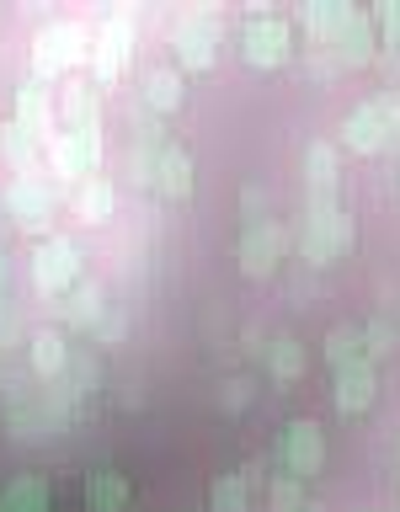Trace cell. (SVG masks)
Wrapping results in <instances>:
<instances>
[{"label":"cell","instance_id":"obj_1","mask_svg":"<svg viewBox=\"0 0 400 512\" xmlns=\"http://www.w3.org/2000/svg\"><path fill=\"white\" fill-rule=\"evenodd\" d=\"M352 219L342 214V203H310V214H304L299 224V251H304V262H315V267H326L336 262V256H347L352 251Z\"/></svg>","mask_w":400,"mask_h":512},{"label":"cell","instance_id":"obj_4","mask_svg":"<svg viewBox=\"0 0 400 512\" xmlns=\"http://www.w3.org/2000/svg\"><path fill=\"white\" fill-rule=\"evenodd\" d=\"M80 278H86V272H80V246L70 235L38 240V251H32V283H38V294L64 299Z\"/></svg>","mask_w":400,"mask_h":512},{"label":"cell","instance_id":"obj_16","mask_svg":"<svg viewBox=\"0 0 400 512\" xmlns=\"http://www.w3.org/2000/svg\"><path fill=\"white\" fill-rule=\"evenodd\" d=\"M182 96H187V80L176 64H150V70H144V107H150L155 118L160 112H176Z\"/></svg>","mask_w":400,"mask_h":512},{"label":"cell","instance_id":"obj_11","mask_svg":"<svg viewBox=\"0 0 400 512\" xmlns=\"http://www.w3.org/2000/svg\"><path fill=\"white\" fill-rule=\"evenodd\" d=\"M59 128H64V134L102 128V102H96L91 80H64V86H59Z\"/></svg>","mask_w":400,"mask_h":512},{"label":"cell","instance_id":"obj_19","mask_svg":"<svg viewBox=\"0 0 400 512\" xmlns=\"http://www.w3.org/2000/svg\"><path fill=\"white\" fill-rule=\"evenodd\" d=\"M107 310H112V304H107V294H102V283H96V278H80L70 294H64V320H70V326L96 331V320H102Z\"/></svg>","mask_w":400,"mask_h":512},{"label":"cell","instance_id":"obj_35","mask_svg":"<svg viewBox=\"0 0 400 512\" xmlns=\"http://www.w3.org/2000/svg\"><path fill=\"white\" fill-rule=\"evenodd\" d=\"M6 278H11V267H6V251H0V288H6Z\"/></svg>","mask_w":400,"mask_h":512},{"label":"cell","instance_id":"obj_3","mask_svg":"<svg viewBox=\"0 0 400 512\" xmlns=\"http://www.w3.org/2000/svg\"><path fill=\"white\" fill-rule=\"evenodd\" d=\"M219 32H224L219 11H208V6L182 11V16L171 22L176 64H182V70H208V64H214V54H219Z\"/></svg>","mask_w":400,"mask_h":512},{"label":"cell","instance_id":"obj_36","mask_svg":"<svg viewBox=\"0 0 400 512\" xmlns=\"http://www.w3.org/2000/svg\"><path fill=\"white\" fill-rule=\"evenodd\" d=\"M299 512H310V507H299Z\"/></svg>","mask_w":400,"mask_h":512},{"label":"cell","instance_id":"obj_14","mask_svg":"<svg viewBox=\"0 0 400 512\" xmlns=\"http://www.w3.org/2000/svg\"><path fill=\"white\" fill-rule=\"evenodd\" d=\"M374 395H379V368L368 363V358L336 374V411L358 416V411H368V406H374Z\"/></svg>","mask_w":400,"mask_h":512},{"label":"cell","instance_id":"obj_22","mask_svg":"<svg viewBox=\"0 0 400 512\" xmlns=\"http://www.w3.org/2000/svg\"><path fill=\"white\" fill-rule=\"evenodd\" d=\"M112 203H118V192H112L107 176H86V182L70 192V208H75L86 224H102V219L112 214Z\"/></svg>","mask_w":400,"mask_h":512},{"label":"cell","instance_id":"obj_24","mask_svg":"<svg viewBox=\"0 0 400 512\" xmlns=\"http://www.w3.org/2000/svg\"><path fill=\"white\" fill-rule=\"evenodd\" d=\"M326 363L336 368V374H342V368H352V363H363V331L352 326V320H342V326H331L326 331Z\"/></svg>","mask_w":400,"mask_h":512},{"label":"cell","instance_id":"obj_26","mask_svg":"<svg viewBox=\"0 0 400 512\" xmlns=\"http://www.w3.org/2000/svg\"><path fill=\"white\" fill-rule=\"evenodd\" d=\"M208 507H214V512H246L251 507L246 475H219L214 486H208Z\"/></svg>","mask_w":400,"mask_h":512},{"label":"cell","instance_id":"obj_31","mask_svg":"<svg viewBox=\"0 0 400 512\" xmlns=\"http://www.w3.org/2000/svg\"><path fill=\"white\" fill-rule=\"evenodd\" d=\"M246 400H251V384H246V379H230V384H224V406H246Z\"/></svg>","mask_w":400,"mask_h":512},{"label":"cell","instance_id":"obj_27","mask_svg":"<svg viewBox=\"0 0 400 512\" xmlns=\"http://www.w3.org/2000/svg\"><path fill=\"white\" fill-rule=\"evenodd\" d=\"M400 347V331H395V320H368L363 326V358L368 363H379V358H390V352Z\"/></svg>","mask_w":400,"mask_h":512},{"label":"cell","instance_id":"obj_8","mask_svg":"<svg viewBox=\"0 0 400 512\" xmlns=\"http://www.w3.org/2000/svg\"><path fill=\"white\" fill-rule=\"evenodd\" d=\"M11 118L48 150V144L59 139V96L48 91L38 75H32V80H22V86H16V112H11Z\"/></svg>","mask_w":400,"mask_h":512},{"label":"cell","instance_id":"obj_23","mask_svg":"<svg viewBox=\"0 0 400 512\" xmlns=\"http://www.w3.org/2000/svg\"><path fill=\"white\" fill-rule=\"evenodd\" d=\"M0 512H54V496L38 475H16L6 491H0Z\"/></svg>","mask_w":400,"mask_h":512},{"label":"cell","instance_id":"obj_21","mask_svg":"<svg viewBox=\"0 0 400 512\" xmlns=\"http://www.w3.org/2000/svg\"><path fill=\"white\" fill-rule=\"evenodd\" d=\"M0 155H6L11 166H16V176H38L43 144L32 139V134H27V128L16 123V118H6V123H0Z\"/></svg>","mask_w":400,"mask_h":512},{"label":"cell","instance_id":"obj_20","mask_svg":"<svg viewBox=\"0 0 400 512\" xmlns=\"http://www.w3.org/2000/svg\"><path fill=\"white\" fill-rule=\"evenodd\" d=\"M128 475L123 470H91L86 475V512H123L128 507Z\"/></svg>","mask_w":400,"mask_h":512},{"label":"cell","instance_id":"obj_6","mask_svg":"<svg viewBox=\"0 0 400 512\" xmlns=\"http://www.w3.org/2000/svg\"><path fill=\"white\" fill-rule=\"evenodd\" d=\"M6 208H11V219H16V230H27V235H54L48 224H54V182H43V176H11V187H6Z\"/></svg>","mask_w":400,"mask_h":512},{"label":"cell","instance_id":"obj_12","mask_svg":"<svg viewBox=\"0 0 400 512\" xmlns=\"http://www.w3.org/2000/svg\"><path fill=\"white\" fill-rule=\"evenodd\" d=\"M342 139H347L358 155H379L384 144H390V123H384L379 102H363V107H352L347 118H342Z\"/></svg>","mask_w":400,"mask_h":512},{"label":"cell","instance_id":"obj_30","mask_svg":"<svg viewBox=\"0 0 400 512\" xmlns=\"http://www.w3.org/2000/svg\"><path fill=\"white\" fill-rule=\"evenodd\" d=\"M123 331H128V315L118 310V304H112V310L102 315V320H96V342H102V347H112V342H123Z\"/></svg>","mask_w":400,"mask_h":512},{"label":"cell","instance_id":"obj_29","mask_svg":"<svg viewBox=\"0 0 400 512\" xmlns=\"http://www.w3.org/2000/svg\"><path fill=\"white\" fill-rule=\"evenodd\" d=\"M374 32L390 48H400V0H384V6L374 11Z\"/></svg>","mask_w":400,"mask_h":512},{"label":"cell","instance_id":"obj_32","mask_svg":"<svg viewBox=\"0 0 400 512\" xmlns=\"http://www.w3.org/2000/svg\"><path fill=\"white\" fill-rule=\"evenodd\" d=\"M379 112H384V123H390V139H395V134H400V91H395V96H384Z\"/></svg>","mask_w":400,"mask_h":512},{"label":"cell","instance_id":"obj_34","mask_svg":"<svg viewBox=\"0 0 400 512\" xmlns=\"http://www.w3.org/2000/svg\"><path fill=\"white\" fill-rule=\"evenodd\" d=\"M0 347H16V315L0 304Z\"/></svg>","mask_w":400,"mask_h":512},{"label":"cell","instance_id":"obj_25","mask_svg":"<svg viewBox=\"0 0 400 512\" xmlns=\"http://www.w3.org/2000/svg\"><path fill=\"white\" fill-rule=\"evenodd\" d=\"M267 368H272V379H299L304 374V347L294 342V336H272Z\"/></svg>","mask_w":400,"mask_h":512},{"label":"cell","instance_id":"obj_7","mask_svg":"<svg viewBox=\"0 0 400 512\" xmlns=\"http://www.w3.org/2000/svg\"><path fill=\"white\" fill-rule=\"evenodd\" d=\"M240 54H246V64H256V70H278V64H288V54H294V27H288L283 16H251V22L240 27Z\"/></svg>","mask_w":400,"mask_h":512},{"label":"cell","instance_id":"obj_2","mask_svg":"<svg viewBox=\"0 0 400 512\" xmlns=\"http://www.w3.org/2000/svg\"><path fill=\"white\" fill-rule=\"evenodd\" d=\"M91 54V38L80 22H48L32 38V75L38 80H59L64 70H75L80 59Z\"/></svg>","mask_w":400,"mask_h":512},{"label":"cell","instance_id":"obj_13","mask_svg":"<svg viewBox=\"0 0 400 512\" xmlns=\"http://www.w3.org/2000/svg\"><path fill=\"white\" fill-rule=\"evenodd\" d=\"M358 6H347V0H320V6H310L304 11V27H310V38L320 43V48H336L352 32V22H358Z\"/></svg>","mask_w":400,"mask_h":512},{"label":"cell","instance_id":"obj_5","mask_svg":"<svg viewBox=\"0 0 400 512\" xmlns=\"http://www.w3.org/2000/svg\"><path fill=\"white\" fill-rule=\"evenodd\" d=\"M134 6H118L102 16V27H96L91 38V70L96 80H118L128 70V59H134Z\"/></svg>","mask_w":400,"mask_h":512},{"label":"cell","instance_id":"obj_9","mask_svg":"<svg viewBox=\"0 0 400 512\" xmlns=\"http://www.w3.org/2000/svg\"><path fill=\"white\" fill-rule=\"evenodd\" d=\"M283 251H288V235H283L272 219H262V224H246V230H240L235 262H240V272H246V278H267V272L283 262Z\"/></svg>","mask_w":400,"mask_h":512},{"label":"cell","instance_id":"obj_33","mask_svg":"<svg viewBox=\"0 0 400 512\" xmlns=\"http://www.w3.org/2000/svg\"><path fill=\"white\" fill-rule=\"evenodd\" d=\"M246 214H251V224H262V208H267V198H262V187H246Z\"/></svg>","mask_w":400,"mask_h":512},{"label":"cell","instance_id":"obj_10","mask_svg":"<svg viewBox=\"0 0 400 512\" xmlns=\"http://www.w3.org/2000/svg\"><path fill=\"white\" fill-rule=\"evenodd\" d=\"M283 464H288V475H299V480L320 475V464H326V432H320V422H310V416L288 422V432H283Z\"/></svg>","mask_w":400,"mask_h":512},{"label":"cell","instance_id":"obj_17","mask_svg":"<svg viewBox=\"0 0 400 512\" xmlns=\"http://www.w3.org/2000/svg\"><path fill=\"white\" fill-rule=\"evenodd\" d=\"M64 368H70V342H64L54 326H38V331H32V374L48 379V384H59Z\"/></svg>","mask_w":400,"mask_h":512},{"label":"cell","instance_id":"obj_15","mask_svg":"<svg viewBox=\"0 0 400 512\" xmlns=\"http://www.w3.org/2000/svg\"><path fill=\"white\" fill-rule=\"evenodd\" d=\"M155 192L171 203L192 198V155L182 150V144H166V150L155 155Z\"/></svg>","mask_w":400,"mask_h":512},{"label":"cell","instance_id":"obj_18","mask_svg":"<svg viewBox=\"0 0 400 512\" xmlns=\"http://www.w3.org/2000/svg\"><path fill=\"white\" fill-rule=\"evenodd\" d=\"M304 187H310V203H336V150L331 144H310L304 150Z\"/></svg>","mask_w":400,"mask_h":512},{"label":"cell","instance_id":"obj_28","mask_svg":"<svg viewBox=\"0 0 400 512\" xmlns=\"http://www.w3.org/2000/svg\"><path fill=\"white\" fill-rule=\"evenodd\" d=\"M267 502H272V512H299L304 507V480L299 475H272L267 480Z\"/></svg>","mask_w":400,"mask_h":512}]
</instances>
